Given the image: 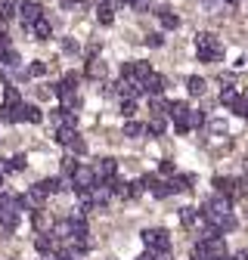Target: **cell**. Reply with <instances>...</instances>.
Returning a JSON list of instances; mask_svg holds the SVG:
<instances>
[{
  "label": "cell",
  "mask_w": 248,
  "mask_h": 260,
  "mask_svg": "<svg viewBox=\"0 0 248 260\" xmlns=\"http://www.w3.org/2000/svg\"><path fill=\"white\" fill-rule=\"evenodd\" d=\"M196 53H199V62H217L224 47L211 31H202V35H196Z\"/></svg>",
  "instance_id": "obj_1"
},
{
  "label": "cell",
  "mask_w": 248,
  "mask_h": 260,
  "mask_svg": "<svg viewBox=\"0 0 248 260\" xmlns=\"http://www.w3.org/2000/svg\"><path fill=\"white\" fill-rule=\"evenodd\" d=\"M224 214H230V199H227V195H221V192H217L214 195V199H208L205 205H202V211H199V217H205V220H221Z\"/></svg>",
  "instance_id": "obj_2"
},
{
  "label": "cell",
  "mask_w": 248,
  "mask_h": 260,
  "mask_svg": "<svg viewBox=\"0 0 248 260\" xmlns=\"http://www.w3.org/2000/svg\"><path fill=\"white\" fill-rule=\"evenodd\" d=\"M143 242L149 251H171V233L155 226V230H143Z\"/></svg>",
  "instance_id": "obj_3"
},
{
  "label": "cell",
  "mask_w": 248,
  "mask_h": 260,
  "mask_svg": "<svg viewBox=\"0 0 248 260\" xmlns=\"http://www.w3.org/2000/svg\"><path fill=\"white\" fill-rule=\"evenodd\" d=\"M69 180H72V186H75L78 192H87L93 183H97V174H93V168H81V165H78V168L69 174Z\"/></svg>",
  "instance_id": "obj_4"
},
{
  "label": "cell",
  "mask_w": 248,
  "mask_h": 260,
  "mask_svg": "<svg viewBox=\"0 0 248 260\" xmlns=\"http://www.w3.org/2000/svg\"><path fill=\"white\" fill-rule=\"evenodd\" d=\"M115 93H121L124 100H140V96H143V84L137 78H121L115 84Z\"/></svg>",
  "instance_id": "obj_5"
},
{
  "label": "cell",
  "mask_w": 248,
  "mask_h": 260,
  "mask_svg": "<svg viewBox=\"0 0 248 260\" xmlns=\"http://www.w3.org/2000/svg\"><path fill=\"white\" fill-rule=\"evenodd\" d=\"M19 16H22V25L28 28L31 22H38L44 16V10H41V4H35V0H19Z\"/></svg>",
  "instance_id": "obj_6"
},
{
  "label": "cell",
  "mask_w": 248,
  "mask_h": 260,
  "mask_svg": "<svg viewBox=\"0 0 248 260\" xmlns=\"http://www.w3.org/2000/svg\"><path fill=\"white\" fill-rule=\"evenodd\" d=\"M221 106L233 109L236 115H245V103H242V96H239L233 87H224V90H221Z\"/></svg>",
  "instance_id": "obj_7"
},
{
  "label": "cell",
  "mask_w": 248,
  "mask_h": 260,
  "mask_svg": "<svg viewBox=\"0 0 248 260\" xmlns=\"http://www.w3.org/2000/svg\"><path fill=\"white\" fill-rule=\"evenodd\" d=\"M140 84H143V93H146V96H162V90H165V78L155 75V72H149Z\"/></svg>",
  "instance_id": "obj_8"
},
{
  "label": "cell",
  "mask_w": 248,
  "mask_h": 260,
  "mask_svg": "<svg viewBox=\"0 0 248 260\" xmlns=\"http://www.w3.org/2000/svg\"><path fill=\"white\" fill-rule=\"evenodd\" d=\"M16 121H31V124H41V121H44V112H41L38 106H25V103H19V106H16Z\"/></svg>",
  "instance_id": "obj_9"
},
{
  "label": "cell",
  "mask_w": 248,
  "mask_h": 260,
  "mask_svg": "<svg viewBox=\"0 0 248 260\" xmlns=\"http://www.w3.org/2000/svg\"><path fill=\"white\" fill-rule=\"evenodd\" d=\"M93 174H97V180H112L118 174V161L115 158H100L97 168H93Z\"/></svg>",
  "instance_id": "obj_10"
},
{
  "label": "cell",
  "mask_w": 248,
  "mask_h": 260,
  "mask_svg": "<svg viewBox=\"0 0 248 260\" xmlns=\"http://www.w3.org/2000/svg\"><path fill=\"white\" fill-rule=\"evenodd\" d=\"M44 199H47V192L41 189V183H35V186H31V189L22 195V202H25V205H35V208H41V205H44Z\"/></svg>",
  "instance_id": "obj_11"
},
{
  "label": "cell",
  "mask_w": 248,
  "mask_h": 260,
  "mask_svg": "<svg viewBox=\"0 0 248 260\" xmlns=\"http://www.w3.org/2000/svg\"><path fill=\"white\" fill-rule=\"evenodd\" d=\"M28 28H31V35H35L38 41H50V35H53V28H50V22H47L44 16H41L38 22H31Z\"/></svg>",
  "instance_id": "obj_12"
},
{
  "label": "cell",
  "mask_w": 248,
  "mask_h": 260,
  "mask_svg": "<svg viewBox=\"0 0 248 260\" xmlns=\"http://www.w3.org/2000/svg\"><path fill=\"white\" fill-rule=\"evenodd\" d=\"M205 248H208V254H211V257H221V254H227V245H224L221 233H217V236H211V239H205Z\"/></svg>",
  "instance_id": "obj_13"
},
{
  "label": "cell",
  "mask_w": 248,
  "mask_h": 260,
  "mask_svg": "<svg viewBox=\"0 0 248 260\" xmlns=\"http://www.w3.org/2000/svg\"><path fill=\"white\" fill-rule=\"evenodd\" d=\"M140 192H143V183L137 180V183H121L118 186V195L121 199H140Z\"/></svg>",
  "instance_id": "obj_14"
},
{
  "label": "cell",
  "mask_w": 248,
  "mask_h": 260,
  "mask_svg": "<svg viewBox=\"0 0 248 260\" xmlns=\"http://www.w3.org/2000/svg\"><path fill=\"white\" fill-rule=\"evenodd\" d=\"M180 223L186 226V230H196L199 226V211L196 208H180Z\"/></svg>",
  "instance_id": "obj_15"
},
{
  "label": "cell",
  "mask_w": 248,
  "mask_h": 260,
  "mask_svg": "<svg viewBox=\"0 0 248 260\" xmlns=\"http://www.w3.org/2000/svg\"><path fill=\"white\" fill-rule=\"evenodd\" d=\"M214 189L230 199V195H236V180H230V177H217V180H214Z\"/></svg>",
  "instance_id": "obj_16"
},
{
  "label": "cell",
  "mask_w": 248,
  "mask_h": 260,
  "mask_svg": "<svg viewBox=\"0 0 248 260\" xmlns=\"http://www.w3.org/2000/svg\"><path fill=\"white\" fill-rule=\"evenodd\" d=\"M168 130V124H165V118L162 115H152V121L146 124V134H152V137H162Z\"/></svg>",
  "instance_id": "obj_17"
},
{
  "label": "cell",
  "mask_w": 248,
  "mask_h": 260,
  "mask_svg": "<svg viewBox=\"0 0 248 260\" xmlns=\"http://www.w3.org/2000/svg\"><path fill=\"white\" fill-rule=\"evenodd\" d=\"M103 75H106V65H103L100 59H90V62H87V78H93V81H100Z\"/></svg>",
  "instance_id": "obj_18"
},
{
  "label": "cell",
  "mask_w": 248,
  "mask_h": 260,
  "mask_svg": "<svg viewBox=\"0 0 248 260\" xmlns=\"http://www.w3.org/2000/svg\"><path fill=\"white\" fill-rule=\"evenodd\" d=\"M214 226H217V233H233L236 230V217L233 214H224L221 220H214Z\"/></svg>",
  "instance_id": "obj_19"
},
{
  "label": "cell",
  "mask_w": 248,
  "mask_h": 260,
  "mask_svg": "<svg viewBox=\"0 0 248 260\" xmlns=\"http://www.w3.org/2000/svg\"><path fill=\"white\" fill-rule=\"evenodd\" d=\"M190 183H193V177H174V174H171L168 189H171V192H183V189H190Z\"/></svg>",
  "instance_id": "obj_20"
},
{
  "label": "cell",
  "mask_w": 248,
  "mask_h": 260,
  "mask_svg": "<svg viewBox=\"0 0 248 260\" xmlns=\"http://www.w3.org/2000/svg\"><path fill=\"white\" fill-rule=\"evenodd\" d=\"M16 13H19V0H4V4H0V19H4V22L13 19Z\"/></svg>",
  "instance_id": "obj_21"
},
{
  "label": "cell",
  "mask_w": 248,
  "mask_h": 260,
  "mask_svg": "<svg viewBox=\"0 0 248 260\" xmlns=\"http://www.w3.org/2000/svg\"><path fill=\"white\" fill-rule=\"evenodd\" d=\"M159 19H162V25H165V28H177V25H180L177 13H171L168 7H162V10H159Z\"/></svg>",
  "instance_id": "obj_22"
},
{
  "label": "cell",
  "mask_w": 248,
  "mask_h": 260,
  "mask_svg": "<svg viewBox=\"0 0 248 260\" xmlns=\"http://www.w3.org/2000/svg\"><path fill=\"white\" fill-rule=\"evenodd\" d=\"M35 248H38L41 254H53V251H56V239H47V236H38V239H35Z\"/></svg>",
  "instance_id": "obj_23"
},
{
  "label": "cell",
  "mask_w": 248,
  "mask_h": 260,
  "mask_svg": "<svg viewBox=\"0 0 248 260\" xmlns=\"http://www.w3.org/2000/svg\"><path fill=\"white\" fill-rule=\"evenodd\" d=\"M143 134H146V124L128 118V124H124V137H143Z\"/></svg>",
  "instance_id": "obj_24"
},
{
  "label": "cell",
  "mask_w": 248,
  "mask_h": 260,
  "mask_svg": "<svg viewBox=\"0 0 248 260\" xmlns=\"http://www.w3.org/2000/svg\"><path fill=\"white\" fill-rule=\"evenodd\" d=\"M186 90H190L193 96H202V93H205V78H199V75L190 78V81H186Z\"/></svg>",
  "instance_id": "obj_25"
},
{
  "label": "cell",
  "mask_w": 248,
  "mask_h": 260,
  "mask_svg": "<svg viewBox=\"0 0 248 260\" xmlns=\"http://www.w3.org/2000/svg\"><path fill=\"white\" fill-rule=\"evenodd\" d=\"M202 124H205V115H202V112H193V109L186 112V127H190V130H196V127H202Z\"/></svg>",
  "instance_id": "obj_26"
},
{
  "label": "cell",
  "mask_w": 248,
  "mask_h": 260,
  "mask_svg": "<svg viewBox=\"0 0 248 260\" xmlns=\"http://www.w3.org/2000/svg\"><path fill=\"white\" fill-rule=\"evenodd\" d=\"M149 192L155 195V199H168V195H171V189H168V183H162V180H155V183L149 186Z\"/></svg>",
  "instance_id": "obj_27"
},
{
  "label": "cell",
  "mask_w": 248,
  "mask_h": 260,
  "mask_svg": "<svg viewBox=\"0 0 248 260\" xmlns=\"http://www.w3.org/2000/svg\"><path fill=\"white\" fill-rule=\"evenodd\" d=\"M72 137H75V127H59L56 130V143H62V146H69Z\"/></svg>",
  "instance_id": "obj_28"
},
{
  "label": "cell",
  "mask_w": 248,
  "mask_h": 260,
  "mask_svg": "<svg viewBox=\"0 0 248 260\" xmlns=\"http://www.w3.org/2000/svg\"><path fill=\"white\" fill-rule=\"evenodd\" d=\"M25 75H31V78H44V75H47V62H31Z\"/></svg>",
  "instance_id": "obj_29"
},
{
  "label": "cell",
  "mask_w": 248,
  "mask_h": 260,
  "mask_svg": "<svg viewBox=\"0 0 248 260\" xmlns=\"http://www.w3.org/2000/svg\"><path fill=\"white\" fill-rule=\"evenodd\" d=\"M131 65H134V75H131V78H137V81H143V78L152 72V69H149V62H131Z\"/></svg>",
  "instance_id": "obj_30"
},
{
  "label": "cell",
  "mask_w": 248,
  "mask_h": 260,
  "mask_svg": "<svg viewBox=\"0 0 248 260\" xmlns=\"http://www.w3.org/2000/svg\"><path fill=\"white\" fill-rule=\"evenodd\" d=\"M0 121H4V124H16V106H0Z\"/></svg>",
  "instance_id": "obj_31"
},
{
  "label": "cell",
  "mask_w": 248,
  "mask_h": 260,
  "mask_svg": "<svg viewBox=\"0 0 248 260\" xmlns=\"http://www.w3.org/2000/svg\"><path fill=\"white\" fill-rule=\"evenodd\" d=\"M149 109H152V115H168V106H165V100H159V96L149 100Z\"/></svg>",
  "instance_id": "obj_32"
},
{
  "label": "cell",
  "mask_w": 248,
  "mask_h": 260,
  "mask_svg": "<svg viewBox=\"0 0 248 260\" xmlns=\"http://www.w3.org/2000/svg\"><path fill=\"white\" fill-rule=\"evenodd\" d=\"M4 106H19V90L16 87H7L4 90Z\"/></svg>",
  "instance_id": "obj_33"
},
{
  "label": "cell",
  "mask_w": 248,
  "mask_h": 260,
  "mask_svg": "<svg viewBox=\"0 0 248 260\" xmlns=\"http://www.w3.org/2000/svg\"><path fill=\"white\" fill-rule=\"evenodd\" d=\"M53 236H56V239H72V230H69V220H66V223H56V226H53Z\"/></svg>",
  "instance_id": "obj_34"
},
{
  "label": "cell",
  "mask_w": 248,
  "mask_h": 260,
  "mask_svg": "<svg viewBox=\"0 0 248 260\" xmlns=\"http://www.w3.org/2000/svg\"><path fill=\"white\" fill-rule=\"evenodd\" d=\"M121 115H124V118H134V115H137V100H124V103H121Z\"/></svg>",
  "instance_id": "obj_35"
},
{
  "label": "cell",
  "mask_w": 248,
  "mask_h": 260,
  "mask_svg": "<svg viewBox=\"0 0 248 260\" xmlns=\"http://www.w3.org/2000/svg\"><path fill=\"white\" fill-rule=\"evenodd\" d=\"M211 254H208V248H205V242H199L196 248H193V254H190V260H208Z\"/></svg>",
  "instance_id": "obj_36"
},
{
  "label": "cell",
  "mask_w": 248,
  "mask_h": 260,
  "mask_svg": "<svg viewBox=\"0 0 248 260\" xmlns=\"http://www.w3.org/2000/svg\"><path fill=\"white\" fill-rule=\"evenodd\" d=\"M31 223H35V230H47V217L41 214V208L31 211Z\"/></svg>",
  "instance_id": "obj_37"
},
{
  "label": "cell",
  "mask_w": 248,
  "mask_h": 260,
  "mask_svg": "<svg viewBox=\"0 0 248 260\" xmlns=\"http://www.w3.org/2000/svg\"><path fill=\"white\" fill-rule=\"evenodd\" d=\"M69 149H72V152H78V155H84V152H87V143L75 134V137H72V143H69Z\"/></svg>",
  "instance_id": "obj_38"
},
{
  "label": "cell",
  "mask_w": 248,
  "mask_h": 260,
  "mask_svg": "<svg viewBox=\"0 0 248 260\" xmlns=\"http://www.w3.org/2000/svg\"><path fill=\"white\" fill-rule=\"evenodd\" d=\"M143 41H146V47H162V44H165V38L159 35V31H152V35H146Z\"/></svg>",
  "instance_id": "obj_39"
},
{
  "label": "cell",
  "mask_w": 248,
  "mask_h": 260,
  "mask_svg": "<svg viewBox=\"0 0 248 260\" xmlns=\"http://www.w3.org/2000/svg\"><path fill=\"white\" fill-rule=\"evenodd\" d=\"M97 19H100L103 25H112V22H115V16H112V10H109V7H100V13H97Z\"/></svg>",
  "instance_id": "obj_40"
},
{
  "label": "cell",
  "mask_w": 248,
  "mask_h": 260,
  "mask_svg": "<svg viewBox=\"0 0 248 260\" xmlns=\"http://www.w3.org/2000/svg\"><path fill=\"white\" fill-rule=\"evenodd\" d=\"M10 171H25V155H16V158H10Z\"/></svg>",
  "instance_id": "obj_41"
},
{
  "label": "cell",
  "mask_w": 248,
  "mask_h": 260,
  "mask_svg": "<svg viewBox=\"0 0 248 260\" xmlns=\"http://www.w3.org/2000/svg\"><path fill=\"white\" fill-rule=\"evenodd\" d=\"M159 171H162L165 177H171V174H174V161H171V158H165L162 165H159Z\"/></svg>",
  "instance_id": "obj_42"
},
{
  "label": "cell",
  "mask_w": 248,
  "mask_h": 260,
  "mask_svg": "<svg viewBox=\"0 0 248 260\" xmlns=\"http://www.w3.org/2000/svg\"><path fill=\"white\" fill-rule=\"evenodd\" d=\"M75 168H78V161H75V158H62V171H66V174H72Z\"/></svg>",
  "instance_id": "obj_43"
},
{
  "label": "cell",
  "mask_w": 248,
  "mask_h": 260,
  "mask_svg": "<svg viewBox=\"0 0 248 260\" xmlns=\"http://www.w3.org/2000/svg\"><path fill=\"white\" fill-rule=\"evenodd\" d=\"M62 50H66V53H78V44L72 38H66V41H62Z\"/></svg>",
  "instance_id": "obj_44"
},
{
  "label": "cell",
  "mask_w": 248,
  "mask_h": 260,
  "mask_svg": "<svg viewBox=\"0 0 248 260\" xmlns=\"http://www.w3.org/2000/svg\"><path fill=\"white\" fill-rule=\"evenodd\" d=\"M211 130L214 134H227V124L224 121H211Z\"/></svg>",
  "instance_id": "obj_45"
},
{
  "label": "cell",
  "mask_w": 248,
  "mask_h": 260,
  "mask_svg": "<svg viewBox=\"0 0 248 260\" xmlns=\"http://www.w3.org/2000/svg\"><path fill=\"white\" fill-rule=\"evenodd\" d=\"M131 75H134V65L124 62V65H121V78H131Z\"/></svg>",
  "instance_id": "obj_46"
},
{
  "label": "cell",
  "mask_w": 248,
  "mask_h": 260,
  "mask_svg": "<svg viewBox=\"0 0 248 260\" xmlns=\"http://www.w3.org/2000/svg\"><path fill=\"white\" fill-rule=\"evenodd\" d=\"M59 4H62V10H75L81 0H59Z\"/></svg>",
  "instance_id": "obj_47"
},
{
  "label": "cell",
  "mask_w": 248,
  "mask_h": 260,
  "mask_svg": "<svg viewBox=\"0 0 248 260\" xmlns=\"http://www.w3.org/2000/svg\"><path fill=\"white\" fill-rule=\"evenodd\" d=\"M224 4H227V7H236V4H239V0H224Z\"/></svg>",
  "instance_id": "obj_48"
},
{
  "label": "cell",
  "mask_w": 248,
  "mask_h": 260,
  "mask_svg": "<svg viewBox=\"0 0 248 260\" xmlns=\"http://www.w3.org/2000/svg\"><path fill=\"white\" fill-rule=\"evenodd\" d=\"M242 118H248V106H245V115H242Z\"/></svg>",
  "instance_id": "obj_49"
},
{
  "label": "cell",
  "mask_w": 248,
  "mask_h": 260,
  "mask_svg": "<svg viewBox=\"0 0 248 260\" xmlns=\"http://www.w3.org/2000/svg\"><path fill=\"white\" fill-rule=\"evenodd\" d=\"M245 260H248V254H245Z\"/></svg>",
  "instance_id": "obj_50"
}]
</instances>
